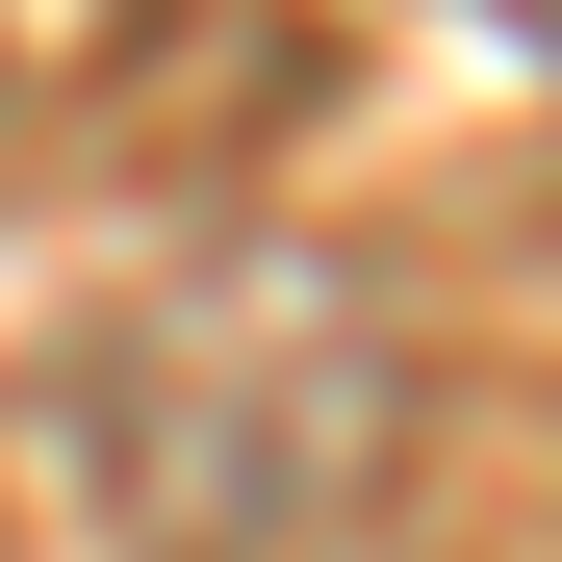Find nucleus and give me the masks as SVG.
<instances>
[{"label":"nucleus","instance_id":"1","mask_svg":"<svg viewBox=\"0 0 562 562\" xmlns=\"http://www.w3.org/2000/svg\"><path fill=\"white\" fill-rule=\"evenodd\" d=\"M77 435L154 562H333L409 460V358L333 256H205L77 358Z\"/></svg>","mask_w":562,"mask_h":562},{"label":"nucleus","instance_id":"2","mask_svg":"<svg viewBox=\"0 0 562 562\" xmlns=\"http://www.w3.org/2000/svg\"><path fill=\"white\" fill-rule=\"evenodd\" d=\"M512 26H537V52H562V0H512Z\"/></svg>","mask_w":562,"mask_h":562}]
</instances>
